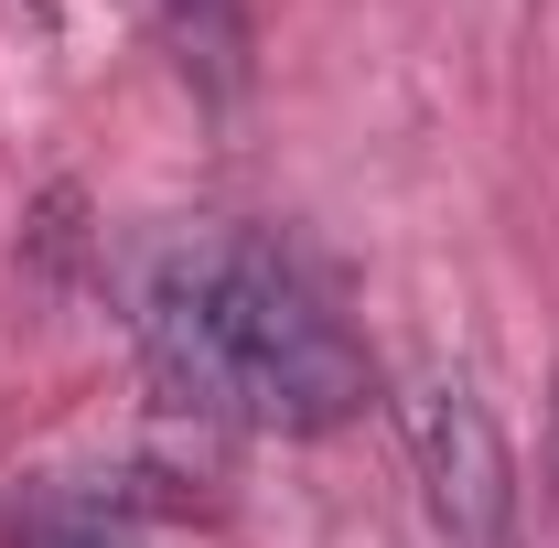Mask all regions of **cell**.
Here are the masks:
<instances>
[{"instance_id":"6da1fadb","label":"cell","mask_w":559,"mask_h":548,"mask_svg":"<svg viewBox=\"0 0 559 548\" xmlns=\"http://www.w3.org/2000/svg\"><path fill=\"white\" fill-rule=\"evenodd\" d=\"M140 366L183 419L270 430V441H323L377 398L345 312L270 237L173 248L151 270V290H140Z\"/></svg>"},{"instance_id":"7a4b0ae2","label":"cell","mask_w":559,"mask_h":548,"mask_svg":"<svg viewBox=\"0 0 559 548\" xmlns=\"http://www.w3.org/2000/svg\"><path fill=\"white\" fill-rule=\"evenodd\" d=\"M409 452L452 548H516V452H506L495 409L474 398V377H419Z\"/></svg>"},{"instance_id":"3957f363","label":"cell","mask_w":559,"mask_h":548,"mask_svg":"<svg viewBox=\"0 0 559 548\" xmlns=\"http://www.w3.org/2000/svg\"><path fill=\"white\" fill-rule=\"evenodd\" d=\"M162 22H173L183 75L226 97V86H237V65H248V0H162Z\"/></svg>"},{"instance_id":"277c9868","label":"cell","mask_w":559,"mask_h":548,"mask_svg":"<svg viewBox=\"0 0 559 548\" xmlns=\"http://www.w3.org/2000/svg\"><path fill=\"white\" fill-rule=\"evenodd\" d=\"M22 548H140V527L130 516H44Z\"/></svg>"},{"instance_id":"5b68a950","label":"cell","mask_w":559,"mask_h":548,"mask_svg":"<svg viewBox=\"0 0 559 548\" xmlns=\"http://www.w3.org/2000/svg\"><path fill=\"white\" fill-rule=\"evenodd\" d=\"M549 495H559V398H549Z\"/></svg>"}]
</instances>
